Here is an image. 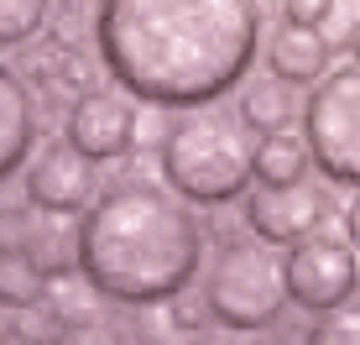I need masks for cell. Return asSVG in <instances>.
Masks as SVG:
<instances>
[{
    "label": "cell",
    "mask_w": 360,
    "mask_h": 345,
    "mask_svg": "<svg viewBox=\"0 0 360 345\" xmlns=\"http://www.w3.org/2000/svg\"><path fill=\"white\" fill-rule=\"evenodd\" d=\"M99 58L146 105H214L262 53L256 0H94Z\"/></svg>",
    "instance_id": "obj_1"
},
{
    "label": "cell",
    "mask_w": 360,
    "mask_h": 345,
    "mask_svg": "<svg viewBox=\"0 0 360 345\" xmlns=\"http://www.w3.org/2000/svg\"><path fill=\"white\" fill-rule=\"evenodd\" d=\"M204 267V220L167 183L126 178L94 194L79 220V272L99 299L162 303Z\"/></svg>",
    "instance_id": "obj_2"
},
{
    "label": "cell",
    "mask_w": 360,
    "mask_h": 345,
    "mask_svg": "<svg viewBox=\"0 0 360 345\" xmlns=\"http://www.w3.org/2000/svg\"><path fill=\"white\" fill-rule=\"evenodd\" d=\"M251 152L256 131L240 120V110L225 105H193L188 115L172 120L162 137V178L188 204H230L251 189Z\"/></svg>",
    "instance_id": "obj_3"
},
{
    "label": "cell",
    "mask_w": 360,
    "mask_h": 345,
    "mask_svg": "<svg viewBox=\"0 0 360 345\" xmlns=\"http://www.w3.org/2000/svg\"><path fill=\"white\" fill-rule=\"evenodd\" d=\"M214 325H225L230 335H251V330L282 325L292 293H288V256H277V246L251 236H230L219 246L214 267L204 277Z\"/></svg>",
    "instance_id": "obj_4"
},
{
    "label": "cell",
    "mask_w": 360,
    "mask_h": 345,
    "mask_svg": "<svg viewBox=\"0 0 360 345\" xmlns=\"http://www.w3.org/2000/svg\"><path fill=\"white\" fill-rule=\"evenodd\" d=\"M303 142L324 178L360 189V63L329 68L303 100Z\"/></svg>",
    "instance_id": "obj_5"
},
{
    "label": "cell",
    "mask_w": 360,
    "mask_h": 345,
    "mask_svg": "<svg viewBox=\"0 0 360 345\" xmlns=\"http://www.w3.org/2000/svg\"><path fill=\"white\" fill-rule=\"evenodd\" d=\"M355 288H360V251L350 241L324 236V230L292 241V251H288V293H292L297 309H308V314L340 309V303H350Z\"/></svg>",
    "instance_id": "obj_6"
},
{
    "label": "cell",
    "mask_w": 360,
    "mask_h": 345,
    "mask_svg": "<svg viewBox=\"0 0 360 345\" xmlns=\"http://www.w3.org/2000/svg\"><path fill=\"white\" fill-rule=\"evenodd\" d=\"M94 194H99V163L84 157L68 137L47 142L27 163V199H32L37 215H53V220L84 215L94 204Z\"/></svg>",
    "instance_id": "obj_7"
},
{
    "label": "cell",
    "mask_w": 360,
    "mask_h": 345,
    "mask_svg": "<svg viewBox=\"0 0 360 345\" xmlns=\"http://www.w3.org/2000/svg\"><path fill=\"white\" fill-rule=\"evenodd\" d=\"M136 100L126 89H84L68 105V142L94 163H120L136 146Z\"/></svg>",
    "instance_id": "obj_8"
},
{
    "label": "cell",
    "mask_w": 360,
    "mask_h": 345,
    "mask_svg": "<svg viewBox=\"0 0 360 345\" xmlns=\"http://www.w3.org/2000/svg\"><path fill=\"white\" fill-rule=\"evenodd\" d=\"M329 220V189L319 183H277V189H256L245 199V225L271 246H292L314 230H324Z\"/></svg>",
    "instance_id": "obj_9"
},
{
    "label": "cell",
    "mask_w": 360,
    "mask_h": 345,
    "mask_svg": "<svg viewBox=\"0 0 360 345\" xmlns=\"http://www.w3.org/2000/svg\"><path fill=\"white\" fill-rule=\"evenodd\" d=\"M262 53H266V68L277 73V79H288V84H319L329 73V58H334L324 32L303 27V21H288V16L266 32Z\"/></svg>",
    "instance_id": "obj_10"
},
{
    "label": "cell",
    "mask_w": 360,
    "mask_h": 345,
    "mask_svg": "<svg viewBox=\"0 0 360 345\" xmlns=\"http://www.w3.org/2000/svg\"><path fill=\"white\" fill-rule=\"evenodd\" d=\"M37 146V94L16 68L0 63V183L11 178Z\"/></svg>",
    "instance_id": "obj_11"
},
{
    "label": "cell",
    "mask_w": 360,
    "mask_h": 345,
    "mask_svg": "<svg viewBox=\"0 0 360 345\" xmlns=\"http://www.w3.org/2000/svg\"><path fill=\"white\" fill-rule=\"evenodd\" d=\"M21 73H27V84H42L47 94H73V100H79L84 89H94L89 84V58H84L68 37H53V42L32 47Z\"/></svg>",
    "instance_id": "obj_12"
},
{
    "label": "cell",
    "mask_w": 360,
    "mask_h": 345,
    "mask_svg": "<svg viewBox=\"0 0 360 345\" xmlns=\"http://www.w3.org/2000/svg\"><path fill=\"white\" fill-rule=\"evenodd\" d=\"M240 120L256 131V137H271V131H292V120H303L297 84L277 79V73H266V79L245 84V94H240Z\"/></svg>",
    "instance_id": "obj_13"
},
{
    "label": "cell",
    "mask_w": 360,
    "mask_h": 345,
    "mask_svg": "<svg viewBox=\"0 0 360 345\" xmlns=\"http://www.w3.org/2000/svg\"><path fill=\"white\" fill-rule=\"evenodd\" d=\"M308 163H314V152H308V142L292 137V131L256 137L251 172H256V183H262V189H277V183H303V178H308Z\"/></svg>",
    "instance_id": "obj_14"
},
{
    "label": "cell",
    "mask_w": 360,
    "mask_h": 345,
    "mask_svg": "<svg viewBox=\"0 0 360 345\" xmlns=\"http://www.w3.org/2000/svg\"><path fill=\"white\" fill-rule=\"evenodd\" d=\"M37 299H47V272L21 251V246H6V251H0V303L16 314V309H27Z\"/></svg>",
    "instance_id": "obj_15"
},
{
    "label": "cell",
    "mask_w": 360,
    "mask_h": 345,
    "mask_svg": "<svg viewBox=\"0 0 360 345\" xmlns=\"http://www.w3.org/2000/svg\"><path fill=\"white\" fill-rule=\"evenodd\" d=\"M21 251L42 267L47 277H63L79 267V230H63V225H27L21 230Z\"/></svg>",
    "instance_id": "obj_16"
},
{
    "label": "cell",
    "mask_w": 360,
    "mask_h": 345,
    "mask_svg": "<svg viewBox=\"0 0 360 345\" xmlns=\"http://www.w3.org/2000/svg\"><path fill=\"white\" fill-rule=\"evenodd\" d=\"M53 16V0H0V47H27Z\"/></svg>",
    "instance_id": "obj_17"
},
{
    "label": "cell",
    "mask_w": 360,
    "mask_h": 345,
    "mask_svg": "<svg viewBox=\"0 0 360 345\" xmlns=\"http://www.w3.org/2000/svg\"><path fill=\"white\" fill-rule=\"evenodd\" d=\"M53 345H131V335L110 314L89 309V314H79V319H63L58 335H53Z\"/></svg>",
    "instance_id": "obj_18"
},
{
    "label": "cell",
    "mask_w": 360,
    "mask_h": 345,
    "mask_svg": "<svg viewBox=\"0 0 360 345\" xmlns=\"http://www.w3.org/2000/svg\"><path fill=\"white\" fill-rule=\"evenodd\" d=\"M136 325H141L136 330L141 345H198V335L167 309V299L162 303H141V319H136Z\"/></svg>",
    "instance_id": "obj_19"
},
{
    "label": "cell",
    "mask_w": 360,
    "mask_h": 345,
    "mask_svg": "<svg viewBox=\"0 0 360 345\" xmlns=\"http://www.w3.org/2000/svg\"><path fill=\"white\" fill-rule=\"evenodd\" d=\"M303 345H360V303H340V309L314 314Z\"/></svg>",
    "instance_id": "obj_20"
},
{
    "label": "cell",
    "mask_w": 360,
    "mask_h": 345,
    "mask_svg": "<svg viewBox=\"0 0 360 345\" xmlns=\"http://www.w3.org/2000/svg\"><path fill=\"white\" fill-rule=\"evenodd\" d=\"M58 309L47 299H37V303H27V309H16V319H11V335H16L21 345H53V335H58Z\"/></svg>",
    "instance_id": "obj_21"
},
{
    "label": "cell",
    "mask_w": 360,
    "mask_h": 345,
    "mask_svg": "<svg viewBox=\"0 0 360 345\" xmlns=\"http://www.w3.org/2000/svg\"><path fill=\"white\" fill-rule=\"evenodd\" d=\"M334 16V0H288V21H303V27H324Z\"/></svg>",
    "instance_id": "obj_22"
},
{
    "label": "cell",
    "mask_w": 360,
    "mask_h": 345,
    "mask_svg": "<svg viewBox=\"0 0 360 345\" xmlns=\"http://www.w3.org/2000/svg\"><path fill=\"white\" fill-rule=\"evenodd\" d=\"M345 241L360 251V189H355V199L345 204Z\"/></svg>",
    "instance_id": "obj_23"
},
{
    "label": "cell",
    "mask_w": 360,
    "mask_h": 345,
    "mask_svg": "<svg viewBox=\"0 0 360 345\" xmlns=\"http://www.w3.org/2000/svg\"><path fill=\"white\" fill-rule=\"evenodd\" d=\"M350 58H355V63H360V16L350 21Z\"/></svg>",
    "instance_id": "obj_24"
},
{
    "label": "cell",
    "mask_w": 360,
    "mask_h": 345,
    "mask_svg": "<svg viewBox=\"0 0 360 345\" xmlns=\"http://www.w3.org/2000/svg\"><path fill=\"white\" fill-rule=\"evenodd\" d=\"M251 345H303V340H292V335H262V340H251Z\"/></svg>",
    "instance_id": "obj_25"
},
{
    "label": "cell",
    "mask_w": 360,
    "mask_h": 345,
    "mask_svg": "<svg viewBox=\"0 0 360 345\" xmlns=\"http://www.w3.org/2000/svg\"><path fill=\"white\" fill-rule=\"evenodd\" d=\"M6 340H11V309L0 303V345H6Z\"/></svg>",
    "instance_id": "obj_26"
},
{
    "label": "cell",
    "mask_w": 360,
    "mask_h": 345,
    "mask_svg": "<svg viewBox=\"0 0 360 345\" xmlns=\"http://www.w3.org/2000/svg\"><path fill=\"white\" fill-rule=\"evenodd\" d=\"M198 345H230V340H214V335H198Z\"/></svg>",
    "instance_id": "obj_27"
},
{
    "label": "cell",
    "mask_w": 360,
    "mask_h": 345,
    "mask_svg": "<svg viewBox=\"0 0 360 345\" xmlns=\"http://www.w3.org/2000/svg\"><path fill=\"white\" fill-rule=\"evenodd\" d=\"M0 225H6V204H0Z\"/></svg>",
    "instance_id": "obj_28"
},
{
    "label": "cell",
    "mask_w": 360,
    "mask_h": 345,
    "mask_svg": "<svg viewBox=\"0 0 360 345\" xmlns=\"http://www.w3.org/2000/svg\"><path fill=\"white\" fill-rule=\"evenodd\" d=\"M6 345H21V340H6Z\"/></svg>",
    "instance_id": "obj_29"
}]
</instances>
